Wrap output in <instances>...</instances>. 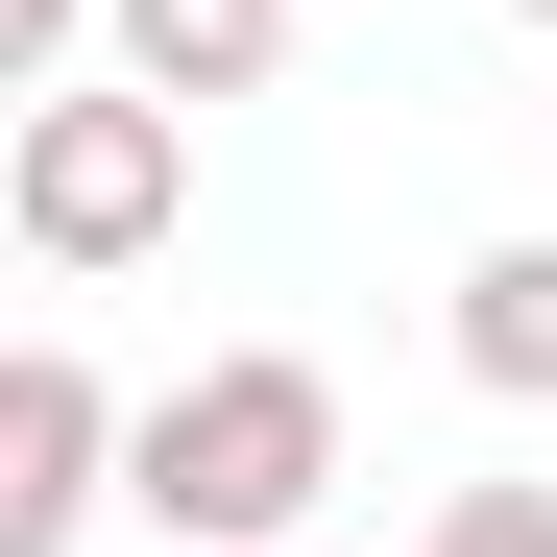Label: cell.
Segmentation results:
<instances>
[{"instance_id": "cell-1", "label": "cell", "mask_w": 557, "mask_h": 557, "mask_svg": "<svg viewBox=\"0 0 557 557\" xmlns=\"http://www.w3.org/2000/svg\"><path fill=\"white\" fill-rule=\"evenodd\" d=\"M339 485V363L315 339H219L195 388H146V460H122V509L170 557H292Z\"/></svg>"}, {"instance_id": "cell-2", "label": "cell", "mask_w": 557, "mask_h": 557, "mask_svg": "<svg viewBox=\"0 0 557 557\" xmlns=\"http://www.w3.org/2000/svg\"><path fill=\"white\" fill-rule=\"evenodd\" d=\"M0 219H25L49 292H98L195 219V98H146V73H49V98H0Z\"/></svg>"}, {"instance_id": "cell-3", "label": "cell", "mask_w": 557, "mask_h": 557, "mask_svg": "<svg viewBox=\"0 0 557 557\" xmlns=\"http://www.w3.org/2000/svg\"><path fill=\"white\" fill-rule=\"evenodd\" d=\"M122 460H146V412H122L73 339H25V363H0V557H73V533L122 509Z\"/></svg>"}, {"instance_id": "cell-4", "label": "cell", "mask_w": 557, "mask_h": 557, "mask_svg": "<svg viewBox=\"0 0 557 557\" xmlns=\"http://www.w3.org/2000/svg\"><path fill=\"white\" fill-rule=\"evenodd\" d=\"M292 25H315V0H122V25H98V73H146V98H267V73H292Z\"/></svg>"}, {"instance_id": "cell-5", "label": "cell", "mask_w": 557, "mask_h": 557, "mask_svg": "<svg viewBox=\"0 0 557 557\" xmlns=\"http://www.w3.org/2000/svg\"><path fill=\"white\" fill-rule=\"evenodd\" d=\"M436 339H460V388H485V412H557V219L460 267V292H436Z\"/></svg>"}, {"instance_id": "cell-6", "label": "cell", "mask_w": 557, "mask_h": 557, "mask_svg": "<svg viewBox=\"0 0 557 557\" xmlns=\"http://www.w3.org/2000/svg\"><path fill=\"white\" fill-rule=\"evenodd\" d=\"M412 557H557V485H460V509H436Z\"/></svg>"}, {"instance_id": "cell-7", "label": "cell", "mask_w": 557, "mask_h": 557, "mask_svg": "<svg viewBox=\"0 0 557 557\" xmlns=\"http://www.w3.org/2000/svg\"><path fill=\"white\" fill-rule=\"evenodd\" d=\"M509 25H533V49H557V0H509Z\"/></svg>"}]
</instances>
